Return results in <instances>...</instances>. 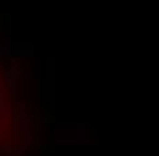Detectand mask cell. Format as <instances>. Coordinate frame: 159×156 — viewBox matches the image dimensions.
Wrapping results in <instances>:
<instances>
[{"instance_id": "6da1fadb", "label": "cell", "mask_w": 159, "mask_h": 156, "mask_svg": "<svg viewBox=\"0 0 159 156\" xmlns=\"http://www.w3.org/2000/svg\"><path fill=\"white\" fill-rule=\"evenodd\" d=\"M33 134V112L22 77L0 55V156H16Z\"/></svg>"}]
</instances>
